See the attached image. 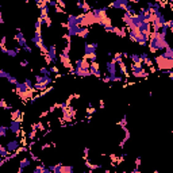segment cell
<instances>
[{"label":"cell","mask_w":173,"mask_h":173,"mask_svg":"<svg viewBox=\"0 0 173 173\" xmlns=\"http://www.w3.org/2000/svg\"><path fill=\"white\" fill-rule=\"evenodd\" d=\"M169 45L167 37L161 35L160 31H151L150 34V39H149V50L151 52V54H155L158 52H164L167 47H169Z\"/></svg>","instance_id":"obj_1"},{"label":"cell","mask_w":173,"mask_h":173,"mask_svg":"<svg viewBox=\"0 0 173 173\" xmlns=\"http://www.w3.org/2000/svg\"><path fill=\"white\" fill-rule=\"evenodd\" d=\"M108 7H100V8H93L92 11L96 16V20H97V25L101 26L103 29H106L108 26H112V19L108 16Z\"/></svg>","instance_id":"obj_2"},{"label":"cell","mask_w":173,"mask_h":173,"mask_svg":"<svg viewBox=\"0 0 173 173\" xmlns=\"http://www.w3.org/2000/svg\"><path fill=\"white\" fill-rule=\"evenodd\" d=\"M127 35L130 37V41H133V42L138 43V45H141V46H147L149 45L150 37L144 35L140 30H127Z\"/></svg>","instance_id":"obj_3"},{"label":"cell","mask_w":173,"mask_h":173,"mask_svg":"<svg viewBox=\"0 0 173 173\" xmlns=\"http://www.w3.org/2000/svg\"><path fill=\"white\" fill-rule=\"evenodd\" d=\"M96 50H97V43H84V54H83V57L84 58H87L88 61H91V62H93V61L97 60Z\"/></svg>","instance_id":"obj_4"},{"label":"cell","mask_w":173,"mask_h":173,"mask_svg":"<svg viewBox=\"0 0 173 173\" xmlns=\"http://www.w3.org/2000/svg\"><path fill=\"white\" fill-rule=\"evenodd\" d=\"M130 70H131V76L135 77V79H146V77L149 76V72L144 68V65H135V64H131Z\"/></svg>","instance_id":"obj_5"},{"label":"cell","mask_w":173,"mask_h":173,"mask_svg":"<svg viewBox=\"0 0 173 173\" xmlns=\"http://www.w3.org/2000/svg\"><path fill=\"white\" fill-rule=\"evenodd\" d=\"M96 23H97V20H96V16H95L93 11L83 14V22H81V27H88V29H89L91 26L96 25Z\"/></svg>","instance_id":"obj_6"},{"label":"cell","mask_w":173,"mask_h":173,"mask_svg":"<svg viewBox=\"0 0 173 173\" xmlns=\"http://www.w3.org/2000/svg\"><path fill=\"white\" fill-rule=\"evenodd\" d=\"M130 4L128 0H115L114 3H111L108 6V8H114V10H119V11H126V8Z\"/></svg>","instance_id":"obj_7"},{"label":"cell","mask_w":173,"mask_h":173,"mask_svg":"<svg viewBox=\"0 0 173 173\" xmlns=\"http://www.w3.org/2000/svg\"><path fill=\"white\" fill-rule=\"evenodd\" d=\"M8 128H10V131H11L12 134H15L16 140H18V137L20 135V130H22V122L11 120L10 122V124H8Z\"/></svg>","instance_id":"obj_8"},{"label":"cell","mask_w":173,"mask_h":173,"mask_svg":"<svg viewBox=\"0 0 173 173\" xmlns=\"http://www.w3.org/2000/svg\"><path fill=\"white\" fill-rule=\"evenodd\" d=\"M83 22V14L80 15H68L66 18V26H81Z\"/></svg>","instance_id":"obj_9"},{"label":"cell","mask_w":173,"mask_h":173,"mask_svg":"<svg viewBox=\"0 0 173 173\" xmlns=\"http://www.w3.org/2000/svg\"><path fill=\"white\" fill-rule=\"evenodd\" d=\"M60 61H61V65H62L65 69L73 72V65H72V61H70V56H66V54H60Z\"/></svg>","instance_id":"obj_10"},{"label":"cell","mask_w":173,"mask_h":173,"mask_svg":"<svg viewBox=\"0 0 173 173\" xmlns=\"http://www.w3.org/2000/svg\"><path fill=\"white\" fill-rule=\"evenodd\" d=\"M15 41H16V43H18V46H19V47H22V49H23L25 46H27V39H26L25 34L22 33V30H20V29H16Z\"/></svg>","instance_id":"obj_11"},{"label":"cell","mask_w":173,"mask_h":173,"mask_svg":"<svg viewBox=\"0 0 173 173\" xmlns=\"http://www.w3.org/2000/svg\"><path fill=\"white\" fill-rule=\"evenodd\" d=\"M0 77H2V79H7V81H8L11 85H18V83H19L15 76H12L11 73L6 72L4 69H0Z\"/></svg>","instance_id":"obj_12"},{"label":"cell","mask_w":173,"mask_h":173,"mask_svg":"<svg viewBox=\"0 0 173 173\" xmlns=\"http://www.w3.org/2000/svg\"><path fill=\"white\" fill-rule=\"evenodd\" d=\"M91 68V62L88 61L87 58L81 57V58H77L76 60V64H74V69H87L89 70Z\"/></svg>","instance_id":"obj_13"},{"label":"cell","mask_w":173,"mask_h":173,"mask_svg":"<svg viewBox=\"0 0 173 173\" xmlns=\"http://www.w3.org/2000/svg\"><path fill=\"white\" fill-rule=\"evenodd\" d=\"M89 70H91V74L95 77H97V79H101V70H100V65H99V62L97 61H93V62H91V68H89Z\"/></svg>","instance_id":"obj_14"},{"label":"cell","mask_w":173,"mask_h":173,"mask_svg":"<svg viewBox=\"0 0 173 173\" xmlns=\"http://www.w3.org/2000/svg\"><path fill=\"white\" fill-rule=\"evenodd\" d=\"M116 66H118V64H116V61H115L114 58L107 61L106 69H107V72H108L110 76H116Z\"/></svg>","instance_id":"obj_15"},{"label":"cell","mask_w":173,"mask_h":173,"mask_svg":"<svg viewBox=\"0 0 173 173\" xmlns=\"http://www.w3.org/2000/svg\"><path fill=\"white\" fill-rule=\"evenodd\" d=\"M47 57H49L50 62L56 65L57 60H58V58H57V46L56 45H50L49 46V53H47Z\"/></svg>","instance_id":"obj_16"},{"label":"cell","mask_w":173,"mask_h":173,"mask_svg":"<svg viewBox=\"0 0 173 173\" xmlns=\"http://www.w3.org/2000/svg\"><path fill=\"white\" fill-rule=\"evenodd\" d=\"M7 149H8V151L10 153H15V151H18V149L20 147V142L19 140H12V141H8L7 142Z\"/></svg>","instance_id":"obj_17"},{"label":"cell","mask_w":173,"mask_h":173,"mask_svg":"<svg viewBox=\"0 0 173 173\" xmlns=\"http://www.w3.org/2000/svg\"><path fill=\"white\" fill-rule=\"evenodd\" d=\"M35 83L45 84V85L49 87L50 84L54 83V80L52 79V77H49V76H42V74H38V76H35Z\"/></svg>","instance_id":"obj_18"},{"label":"cell","mask_w":173,"mask_h":173,"mask_svg":"<svg viewBox=\"0 0 173 173\" xmlns=\"http://www.w3.org/2000/svg\"><path fill=\"white\" fill-rule=\"evenodd\" d=\"M81 29H83L81 26H66V30H68L66 34L70 37V38H72V37H79Z\"/></svg>","instance_id":"obj_19"},{"label":"cell","mask_w":173,"mask_h":173,"mask_svg":"<svg viewBox=\"0 0 173 173\" xmlns=\"http://www.w3.org/2000/svg\"><path fill=\"white\" fill-rule=\"evenodd\" d=\"M140 31L144 34V35H146V37H150V34H151V31H153V27H151V25L150 23H147V22H145V23H142L141 25V27L140 29Z\"/></svg>","instance_id":"obj_20"},{"label":"cell","mask_w":173,"mask_h":173,"mask_svg":"<svg viewBox=\"0 0 173 173\" xmlns=\"http://www.w3.org/2000/svg\"><path fill=\"white\" fill-rule=\"evenodd\" d=\"M30 88H29V85L23 81V83H18V85H15V92H16V95L18 96H20L22 93H25V92H27Z\"/></svg>","instance_id":"obj_21"},{"label":"cell","mask_w":173,"mask_h":173,"mask_svg":"<svg viewBox=\"0 0 173 173\" xmlns=\"http://www.w3.org/2000/svg\"><path fill=\"white\" fill-rule=\"evenodd\" d=\"M103 83H122L123 81V77L122 76H106V77H101Z\"/></svg>","instance_id":"obj_22"},{"label":"cell","mask_w":173,"mask_h":173,"mask_svg":"<svg viewBox=\"0 0 173 173\" xmlns=\"http://www.w3.org/2000/svg\"><path fill=\"white\" fill-rule=\"evenodd\" d=\"M72 73L77 77H81V79H85V77L92 76V74H91V70H87V69H74Z\"/></svg>","instance_id":"obj_23"},{"label":"cell","mask_w":173,"mask_h":173,"mask_svg":"<svg viewBox=\"0 0 173 173\" xmlns=\"http://www.w3.org/2000/svg\"><path fill=\"white\" fill-rule=\"evenodd\" d=\"M76 6H77V8L83 11V14H87V12H91V11H92V7L88 4L87 2H77Z\"/></svg>","instance_id":"obj_24"},{"label":"cell","mask_w":173,"mask_h":173,"mask_svg":"<svg viewBox=\"0 0 173 173\" xmlns=\"http://www.w3.org/2000/svg\"><path fill=\"white\" fill-rule=\"evenodd\" d=\"M128 58L131 60V62L135 65H144V61H142L140 54H128Z\"/></svg>","instance_id":"obj_25"},{"label":"cell","mask_w":173,"mask_h":173,"mask_svg":"<svg viewBox=\"0 0 173 173\" xmlns=\"http://www.w3.org/2000/svg\"><path fill=\"white\" fill-rule=\"evenodd\" d=\"M30 164H31V158L30 157L23 158V160H20V162H19V169H23V171H25L27 167H30Z\"/></svg>","instance_id":"obj_26"},{"label":"cell","mask_w":173,"mask_h":173,"mask_svg":"<svg viewBox=\"0 0 173 173\" xmlns=\"http://www.w3.org/2000/svg\"><path fill=\"white\" fill-rule=\"evenodd\" d=\"M10 154H11V153L8 151V149H7L6 145H0V157L6 158V157H8Z\"/></svg>","instance_id":"obj_27"},{"label":"cell","mask_w":173,"mask_h":173,"mask_svg":"<svg viewBox=\"0 0 173 173\" xmlns=\"http://www.w3.org/2000/svg\"><path fill=\"white\" fill-rule=\"evenodd\" d=\"M39 74H42V76H52V72H50V69L49 68H46V66H41V69H39Z\"/></svg>","instance_id":"obj_28"},{"label":"cell","mask_w":173,"mask_h":173,"mask_svg":"<svg viewBox=\"0 0 173 173\" xmlns=\"http://www.w3.org/2000/svg\"><path fill=\"white\" fill-rule=\"evenodd\" d=\"M88 34H89V29H88V27H83V29H81V31H80V34H79V38L85 39L88 37Z\"/></svg>","instance_id":"obj_29"},{"label":"cell","mask_w":173,"mask_h":173,"mask_svg":"<svg viewBox=\"0 0 173 173\" xmlns=\"http://www.w3.org/2000/svg\"><path fill=\"white\" fill-rule=\"evenodd\" d=\"M7 130H10L8 126H4V124H2V126H0V137H2V138H6V137H7Z\"/></svg>","instance_id":"obj_30"},{"label":"cell","mask_w":173,"mask_h":173,"mask_svg":"<svg viewBox=\"0 0 173 173\" xmlns=\"http://www.w3.org/2000/svg\"><path fill=\"white\" fill-rule=\"evenodd\" d=\"M126 124H127V116L124 115V116L122 118V120L118 122V126L122 127V128H126Z\"/></svg>","instance_id":"obj_31"},{"label":"cell","mask_w":173,"mask_h":173,"mask_svg":"<svg viewBox=\"0 0 173 173\" xmlns=\"http://www.w3.org/2000/svg\"><path fill=\"white\" fill-rule=\"evenodd\" d=\"M0 107H2L3 110H12L11 106H7V103H6L4 99H0Z\"/></svg>","instance_id":"obj_32"},{"label":"cell","mask_w":173,"mask_h":173,"mask_svg":"<svg viewBox=\"0 0 173 173\" xmlns=\"http://www.w3.org/2000/svg\"><path fill=\"white\" fill-rule=\"evenodd\" d=\"M37 127H38V130H39V131H43V130H46V127H45V124H43V122H42V120L37 122Z\"/></svg>","instance_id":"obj_33"},{"label":"cell","mask_w":173,"mask_h":173,"mask_svg":"<svg viewBox=\"0 0 173 173\" xmlns=\"http://www.w3.org/2000/svg\"><path fill=\"white\" fill-rule=\"evenodd\" d=\"M49 69H50V72H52V73H56V74H57V76H58V74H60V73H58V68H57L56 65H53V66H50V68H49Z\"/></svg>","instance_id":"obj_34"},{"label":"cell","mask_w":173,"mask_h":173,"mask_svg":"<svg viewBox=\"0 0 173 173\" xmlns=\"http://www.w3.org/2000/svg\"><path fill=\"white\" fill-rule=\"evenodd\" d=\"M6 42H7V37L4 35L2 38V42H0V49H4V47H6Z\"/></svg>","instance_id":"obj_35"},{"label":"cell","mask_w":173,"mask_h":173,"mask_svg":"<svg viewBox=\"0 0 173 173\" xmlns=\"http://www.w3.org/2000/svg\"><path fill=\"white\" fill-rule=\"evenodd\" d=\"M22 50H23V52H26V53H29V54H30V53H33V49H31L30 46H25Z\"/></svg>","instance_id":"obj_36"},{"label":"cell","mask_w":173,"mask_h":173,"mask_svg":"<svg viewBox=\"0 0 173 173\" xmlns=\"http://www.w3.org/2000/svg\"><path fill=\"white\" fill-rule=\"evenodd\" d=\"M27 65H29V60H23V61H20V66H22V68H26Z\"/></svg>","instance_id":"obj_37"},{"label":"cell","mask_w":173,"mask_h":173,"mask_svg":"<svg viewBox=\"0 0 173 173\" xmlns=\"http://www.w3.org/2000/svg\"><path fill=\"white\" fill-rule=\"evenodd\" d=\"M141 165V157H137V160H135V168H140Z\"/></svg>","instance_id":"obj_38"},{"label":"cell","mask_w":173,"mask_h":173,"mask_svg":"<svg viewBox=\"0 0 173 173\" xmlns=\"http://www.w3.org/2000/svg\"><path fill=\"white\" fill-rule=\"evenodd\" d=\"M168 26H169V30L173 33V19L172 20H168Z\"/></svg>","instance_id":"obj_39"},{"label":"cell","mask_w":173,"mask_h":173,"mask_svg":"<svg viewBox=\"0 0 173 173\" xmlns=\"http://www.w3.org/2000/svg\"><path fill=\"white\" fill-rule=\"evenodd\" d=\"M57 3H58V6H60V7H62V8H65V7H66V4L62 2V0H58V2H57Z\"/></svg>","instance_id":"obj_40"},{"label":"cell","mask_w":173,"mask_h":173,"mask_svg":"<svg viewBox=\"0 0 173 173\" xmlns=\"http://www.w3.org/2000/svg\"><path fill=\"white\" fill-rule=\"evenodd\" d=\"M133 173H142V172L140 171V168H134L133 169Z\"/></svg>","instance_id":"obj_41"},{"label":"cell","mask_w":173,"mask_h":173,"mask_svg":"<svg viewBox=\"0 0 173 173\" xmlns=\"http://www.w3.org/2000/svg\"><path fill=\"white\" fill-rule=\"evenodd\" d=\"M100 108H104V101L100 100Z\"/></svg>","instance_id":"obj_42"},{"label":"cell","mask_w":173,"mask_h":173,"mask_svg":"<svg viewBox=\"0 0 173 173\" xmlns=\"http://www.w3.org/2000/svg\"><path fill=\"white\" fill-rule=\"evenodd\" d=\"M153 173H158V171H154V172H153Z\"/></svg>","instance_id":"obj_43"},{"label":"cell","mask_w":173,"mask_h":173,"mask_svg":"<svg viewBox=\"0 0 173 173\" xmlns=\"http://www.w3.org/2000/svg\"><path fill=\"white\" fill-rule=\"evenodd\" d=\"M122 173H127V172H122Z\"/></svg>","instance_id":"obj_44"}]
</instances>
